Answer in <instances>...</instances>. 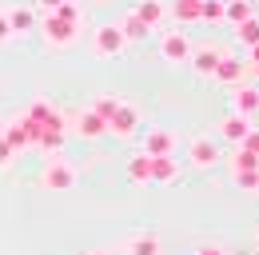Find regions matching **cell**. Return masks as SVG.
Returning <instances> with one entry per match:
<instances>
[{"mask_svg": "<svg viewBox=\"0 0 259 255\" xmlns=\"http://www.w3.org/2000/svg\"><path fill=\"white\" fill-rule=\"evenodd\" d=\"M247 132H251V120H247V116H235V112L224 116V124H220V136H224L227 144H243Z\"/></svg>", "mask_w": 259, "mask_h": 255, "instance_id": "cell-13", "label": "cell"}, {"mask_svg": "<svg viewBox=\"0 0 259 255\" xmlns=\"http://www.w3.org/2000/svg\"><path fill=\"white\" fill-rule=\"evenodd\" d=\"M128 255H160V235H152V231H140V235H132L128 247H124Z\"/></svg>", "mask_w": 259, "mask_h": 255, "instance_id": "cell-16", "label": "cell"}, {"mask_svg": "<svg viewBox=\"0 0 259 255\" xmlns=\"http://www.w3.org/2000/svg\"><path fill=\"white\" fill-rule=\"evenodd\" d=\"M211 76H215L220 84H239V76H243V60H239V56H231V52H224Z\"/></svg>", "mask_w": 259, "mask_h": 255, "instance_id": "cell-12", "label": "cell"}, {"mask_svg": "<svg viewBox=\"0 0 259 255\" xmlns=\"http://www.w3.org/2000/svg\"><path fill=\"white\" fill-rule=\"evenodd\" d=\"M0 140H4L12 152H20V148H32V140H36V124L28 120V116H20V120H12V124H8V132H4Z\"/></svg>", "mask_w": 259, "mask_h": 255, "instance_id": "cell-5", "label": "cell"}, {"mask_svg": "<svg viewBox=\"0 0 259 255\" xmlns=\"http://www.w3.org/2000/svg\"><path fill=\"white\" fill-rule=\"evenodd\" d=\"M199 20H224V0H203Z\"/></svg>", "mask_w": 259, "mask_h": 255, "instance_id": "cell-25", "label": "cell"}, {"mask_svg": "<svg viewBox=\"0 0 259 255\" xmlns=\"http://www.w3.org/2000/svg\"><path fill=\"white\" fill-rule=\"evenodd\" d=\"M176 152V136L167 132V128H148V136H144V156H171Z\"/></svg>", "mask_w": 259, "mask_h": 255, "instance_id": "cell-7", "label": "cell"}, {"mask_svg": "<svg viewBox=\"0 0 259 255\" xmlns=\"http://www.w3.org/2000/svg\"><path fill=\"white\" fill-rule=\"evenodd\" d=\"M160 56L167 64H188V56H192V40H188V32H163V36H160Z\"/></svg>", "mask_w": 259, "mask_h": 255, "instance_id": "cell-2", "label": "cell"}, {"mask_svg": "<svg viewBox=\"0 0 259 255\" xmlns=\"http://www.w3.org/2000/svg\"><path fill=\"white\" fill-rule=\"evenodd\" d=\"M56 4H64V0H40V8H48V12H52Z\"/></svg>", "mask_w": 259, "mask_h": 255, "instance_id": "cell-31", "label": "cell"}, {"mask_svg": "<svg viewBox=\"0 0 259 255\" xmlns=\"http://www.w3.org/2000/svg\"><path fill=\"white\" fill-rule=\"evenodd\" d=\"M44 36H48V44H72V36H76V20H64V16L48 12V20H44Z\"/></svg>", "mask_w": 259, "mask_h": 255, "instance_id": "cell-8", "label": "cell"}, {"mask_svg": "<svg viewBox=\"0 0 259 255\" xmlns=\"http://www.w3.org/2000/svg\"><path fill=\"white\" fill-rule=\"evenodd\" d=\"M231 112L251 120V116L259 112V88H251V84H247V88H235V96H231Z\"/></svg>", "mask_w": 259, "mask_h": 255, "instance_id": "cell-11", "label": "cell"}, {"mask_svg": "<svg viewBox=\"0 0 259 255\" xmlns=\"http://www.w3.org/2000/svg\"><path fill=\"white\" fill-rule=\"evenodd\" d=\"M195 255H224V251H220V247H199Z\"/></svg>", "mask_w": 259, "mask_h": 255, "instance_id": "cell-30", "label": "cell"}, {"mask_svg": "<svg viewBox=\"0 0 259 255\" xmlns=\"http://www.w3.org/2000/svg\"><path fill=\"white\" fill-rule=\"evenodd\" d=\"M40 184H44L48 191H72L76 172H72V163H68V159H48V167H44Z\"/></svg>", "mask_w": 259, "mask_h": 255, "instance_id": "cell-1", "label": "cell"}, {"mask_svg": "<svg viewBox=\"0 0 259 255\" xmlns=\"http://www.w3.org/2000/svg\"><path fill=\"white\" fill-rule=\"evenodd\" d=\"M235 40H239L243 48H255V44H259V20H255V16L243 20V24H235Z\"/></svg>", "mask_w": 259, "mask_h": 255, "instance_id": "cell-21", "label": "cell"}, {"mask_svg": "<svg viewBox=\"0 0 259 255\" xmlns=\"http://www.w3.org/2000/svg\"><path fill=\"white\" fill-rule=\"evenodd\" d=\"M220 56H224V48H211V44H203V48H192L188 64H192L199 76H211V72H215V64H220Z\"/></svg>", "mask_w": 259, "mask_h": 255, "instance_id": "cell-10", "label": "cell"}, {"mask_svg": "<svg viewBox=\"0 0 259 255\" xmlns=\"http://www.w3.org/2000/svg\"><path fill=\"white\" fill-rule=\"evenodd\" d=\"M199 8H203V0H176L171 4V16L180 24H192V20H199Z\"/></svg>", "mask_w": 259, "mask_h": 255, "instance_id": "cell-20", "label": "cell"}, {"mask_svg": "<svg viewBox=\"0 0 259 255\" xmlns=\"http://www.w3.org/2000/svg\"><path fill=\"white\" fill-rule=\"evenodd\" d=\"M132 16H136V20H140L148 32H156V28L163 24V16H167V8H163V0H140Z\"/></svg>", "mask_w": 259, "mask_h": 255, "instance_id": "cell-9", "label": "cell"}, {"mask_svg": "<svg viewBox=\"0 0 259 255\" xmlns=\"http://www.w3.org/2000/svg\"><path fill=\"white\" fill-rule=\"evenodd\" d=\"M247 68H251V72H255V76H259V60H251V64H247Z\"/></svg>", "mask_w": 259, "mask_h": 255, "instance_id": "cell-32", "label": "cell"}, {"mask_svg": "<svg viewBox=\"0 0 259 255\" xmlns=\"http://www.w3.org/2000/svg\"><path fill=\"white\" fill-rule=\"evenodd\" d=\"M76 132H80L84 140H100V136H108V120H100L96 112L88 108V112H80V120H76Z\"/></svg>", "mask_w": 259, "mask_h": 255, "instance_id": "cell-14", "label": "cell"}, {"mask_svg": "<svg viewBox=\"0 0 259 255\" xmlns=\"http://www.w3.org/2000/svg\"><path fill=\"white\" fill-rule=\"evenodd\" d=\"M188 159H192V167L207 172V167L220 163V144L207 140V136H199V140H192V148H188Z\"/></svg>", "mask_w": 259, "mask_h": 255, "instance_id": "cell-3", "label": "cell"}, {"mask_svg": "<svg viewBox=\"0 0 259 255\" xmlns=\"http://www.w3.org/2000/svg\"><path fill=\"white\" fill-rule=\"evenodd\" d=\"M116 28L124 32V40H144V36H148V28H144V24H140V20H136V16H124V20H120V24H116Z\"/></svg>", "mask_w": 259, "mask_h": 255, "instance_id": "cell-22", "label": "cell"}, {"mask_svg": "<svg viewBox=\"0 0 259 255\" xmlns=\"http://www.w3.org/2000/svg\"><path fill=\"white\" fill-rule=\"evenodd\" d=\"M176 176H180V163H176L171 156H156L152 159V180H156V184H171Z\"/></svg>", "mask_w": 259, "mask_h": 255, "instance_id": "cell-18", "label": "cell"}, {"mask_svg": "<svg viewBox=\"0 0 259 255\" xmlns=\"http://www.w3.org/2000/svg\"><path fill=\"white\" fill-rule=\"evenodd\" d=\"M4 20H8L12 36H24V32L36 28V12L32 8H12V12H4Z\"/></svg>", "mask_w": 259, "mask_h": 255, "instance_id": "cell-15", "label": "cell"}, {"mask_svg": "<svg viewBox=\"0 0 259 255\" xmlns=\"http://www.w3.org/2000/svg\"><path fill=\"white\" fill-rule=\"evenodd\" d=\"M128 180L132 184H152V156H132L128 159Z\"/></svg>", "mask_w": 259, "mask_h": 255, "instance_id": "cell-17", "label": "cell"}, {"mask_svg": "<svg viewBox=\"0 0 259 255\" xmlns=\"http://www.w3.org/2000/svg\"><path fill=\"white\" fill-rule=\"evenodd\" d=\"M108 132H112V136H120V140H132V136L140 132V116H136V108L120 104V108L108 116Z\"/></svg>", "mask_w": 259, "mask_h": 255, "instance_id": "cell-4", "label": "cell"}, {"mask_svg": "<svg viewBox=\"0 0 259 255\" xmlns=\"http://www.w3.org/2000/svg\"><path fill=\"white\" fill-rule=\"evenodd\" d=\"M88 255H108V251H88Z\"/></svg>", "mask_w": 259, "mask_h": 255, "instance_id": "cell-33", "label": "cell"}, {"mask_svg": "<svg viewBox=\"0 0 259 255\" xmlns=\"http://www.w3.org/2000/svg\"><path fill=\"white\" fill-rule=\"evenodd\" d=\"M239 148H243V152H251V156H259V132H255V128L243 136V144H239Z\"/></svg>", "mask_w": 259, "mask_h": 255, "instance_id": "cell-27", "label": "cell"}, {"mask_svg": "<svg viewBox=\"0 0 259 255\" xmlns=\"http://www.w3.org/2000/svg\"><path fill=\"white\" fill-rule=\"evenodd\" d=\"M12 159H16V152H12V148H8V144H4V140H0V167H8V163H12Z\"/></svg>", "mask_w": 259, "mask_h": 255, "instance_id": "cell-28", "label": "cell"}, {"mask_svg": "<svg viewBox=\"0 0 259 255\" xmlns=\"http://www.w3.org/2000/svg\"><path fill=\"white\" fill-rule=\"evenodd\" d=\"M255 195H259V188H255Z\"/></svg>", "mask_w": 259, "mask_h": 255, "instance_id": "cell-34", "label": "cell"}, {"mask_svg": "<svg viewBox=\"0 0 259 255\" xmlns=\"http://www.w3.org/2000/svg\"><path fill=\"white\" fill-rule=\"evenodd\" d=\"M251 167H259V156H251V152H235V159H231V172H251Z\"/></svg>", "mask_w": 259, "mask_h": 255, "instance_id": "cell-24", "label": "cell"}, {"mask_svg": "<svg viewBox=\"0 0 259 255\" xmlns=\"http://www.w3.org/2000/svg\"><path fill=\"white\" fill-rule=\"evenodd\" d=\"M235 184L243 191H255L259 188V167H251V172H235Z\"/></svg>", "mask_w": 259, "mask_h": 255, "instance_id": "cell-26", "label": "cell"}, {"mask_svg": "<svg viewBox=\"0 0 259 255\" xmlns=\"http://www.w3.org/2000/svg\"><path fill=\"white\" fill-rule=\"evenodd\" d=\"M124 32L116 28V24H100L96 28V56H120L124 52Z\"/></svg>", "mask_w": 259, "mask_h": 255, "instance_id": "cell-6", "label": "cell"}, {"mask_svg": "<svg viewBox=\"0 0 259 255\" xmlns=\"http://www.w3.org/2000/svg\"><path fill=\"white\" fill-rule=\"evenodd\" d=\"M8 36H12V28H8V20H4V16H0V44H4V40H8Z\"/></svg>", "mask_w": 259, "mask_h": 255, "instance_id": "cell-29", "label": "cell"}, {"mask_svg": "<svg viewBox=\"0 0 259 255\" xmlns=\"http://www.w3.org/2000/svg\"><path fill=\"white\" fill-rule=\"evenodd\" d=\"M224 20H231V24L251 20V0H224Z\"/></svg>", "mask_w": 259, "mask_h": 255, "instance_id": "cell-19", "label": "cell"}, {"mask_svg": "<svg viewBox=\"0 0 259 255\" xmlns=\"http://www.w3.org/2000/svg\"><path fill=\"white\" fill-rule=\"evenodd\" d=\"M120 104H124V100H116V96H100L96 104H92V112H96L100 120H108V116H112V112H116Z\"/></svg>", "mask_w": 259, "mask_h": 255, "instance_id": "cell-23", "label": "cell"}]
</instances>
